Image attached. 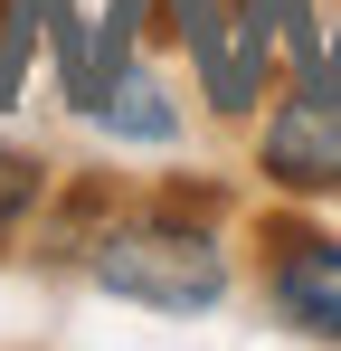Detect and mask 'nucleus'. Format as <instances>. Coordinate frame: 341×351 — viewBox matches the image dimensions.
Returning <instances> with one entry per match:
<instances>
[{
	"label": "nucleus",
	"mask_w": 341,
	"mask_h": 351,
	"mask_svg": "<svg viewBox=\"0 0 341 351\" xmlns=\"http://www.w3.org/2000/svg\"><path fill=\"white\" fill-rule=\"evenodd\" d=\"M95 285L123 304H152V313H209L227 294V247L190 219H123L95 237Z\"/></svg>",
	"instance_id": "f257e3e1"
},
{
	"label": "nucleus",
	"mask_w": 341,
	"mask_h": 351,
	"mask_svg": "<svg viewBox=\"0 0 341 351\" xmlns=\"http://www.w3.org/2000/svg\"><path fill=\"white\" fill-rule=\"evenodd\" d=\"M256 162L284 190H341V76H303L284 95V114L256 143Z\"/></svg>",
	"instance_id": "f03ea898"
},
{
	"label": "nucleus",
	"mask_w": 341,
	"mask_h": 351,
	"mask_svg": "<svg viewBox=\"0 0 341 351\" xmlns=\"http://www.w3.org/2000/svg\"><path fill=\"white\" fill-rule=\"evenodd\" d=\"M170 19H180V38H190V58H199L209 105H218V114H247V105L266 95V38L247 29V10H237V0H170Z\"/></svg>",
	"instance_id": "7ed1b4c3"
},
{
	"label": "nucleus",
	"mask_w": 341,
	"mask_h": 351,
	"mask_svg": "<svg viewBox=\"0 0 341 351\" xmlns=\"http://www.w3.org/2000/svg\"><path fill=\"white\" fill-rule=\"evenodd\" d=\"M266 285H275V313L294 323V332L341 342V237L284 228V237H275V266H266Z\"/></svg>",
	"instance_id": "20e7f679"
},
{
	"label": "nucleus",
	"mask_w": 341,
	"mask_h": 351,
	"mask_svg": "<svg viewBox=\"0 0 341 351\" xmlns=\"http://www.w3.org/2000/svg\"><path fill=\"white\" fill-rule=\"evenodd\" d=\"M86 114L105 123L114 143H170V133H180V114H170V95L162 86H152V76H142V66L123 58L105 76V86H95V105H86Z\"/></svg>",
	"instance_id": "39448f33"
},
{
	"label": "nucleus",
	"mask_w": 341,
	"mask_h": 351,
	"mask_svg": "<svg viewBox=\"0 0 341 351\" xmlns=\"http://www.w3.org/2000/svg\"><path fill=\"white\" fill-rule=\"evenodd\" d=\"M237 10H247V29L266 38V58L284 48L303 76H323V19H313V0H237Z\"/></svg>",
	"instance_id": "423d86ee"
},
{
	"label": "nucleus",
	"mask_w": 341,
	"mask_h": 351,
	"mask_svg": "<svg viewBox=\"0 0 341 351\" xmlns=\"http://www.w3.org/2000/svg\"><path fill=\"white\" fill-rule=\"evenodd\" d=\"M29 199H38V162L0 143V237L19 228V219H29Z\"/></svg>",
	"instance_id": "0eeeda50"
},
{
	"label": "nucleus",
	"mask_w": 341,
	"mask_h": 351,
	"mask_svg": "<svg viewBox=\"0 0 341 351\" xmlns=\"http://www.w3.org/2000/svg\"><path fill=\"white\" fill-rule=\"evenodd\" d=\"M323 76H341V29H332V38H323Z\"/></svg>",
	"instance_id": "6e6552de"
}]
</instances>
